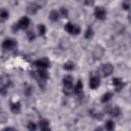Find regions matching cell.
Instances as JSON below:
<instances>
[{"instance_id": "cell-2", "label": "cell", "mask_w": 131, "mask_h": 131, "mask_svg": "<svg viewBox=\"0 0 131 131\" xmlns=\"http://www.w3.org/2000/svg\"><path fill=\"white\" fill-rule=\"evenodd\" d=\"M45 1H36L30 3L26 8V11L28 14H34L37 11L43 7L46 4Z\"/></svg>"}, {"instance_id": "cell-29", "label": "cell", "mask_w": 131, "mask_h": 131, "mask_svg": "<svg viewBox=\"0 0 131 131\" xmlns=\"http://www.w3.org/2000/svg\"><path fill=\"white\" fill-rule=\"evenodd\" d=\"M4 130H15V129H14L13 128H11L9 127H7V128L4 129Z\"/></svg>"}, {"instance_id": "cell-7", "label": "cell", "mask_w": 131, "mask_h": 131, "mask_svg": "<svg viewBox=\"0 0 131 131\" xmlns=\"http://www.w3.org/2000/svg\"><path fill=\"white\" fill-rule=\"evenodd\" d=\"M63 84L66 90H71L73 86V78L72 76L68 75L64 77L63 79Z\"/></svg>"}, {"instance_id": "cell-16", "label": "cell", "mask_w": 131, "mask_h": 131, "mask_svg": "<svg viewBox=\"0 0 131 131\" xmlns=\"http://www.w3.org/2000/svg\"><path fill=\"white\" fill-rule=\"evenodd\" d=\"M82 89H83V83L81 80L79 79L77 81V82L74 88V91L75 93H76L77 94H79L82 92Z\"/></svg>"}, {"instance_id": "cell-4", "label": "cell", "mask_w": 131, "mask_h": 131, "mask_svg": "<svg viewBox=\"0 0 131 131\" xmlns=\"http://www.w3.org/2000/svg\"><path fill=\"white\" fill-rule=\"evenodd\" d=\"M65 30L69 34L72 35H77L80 32V27L76 25H74L71 23H68L66 24L64 27Z\"/></svg>"}, {"instance_id": "cell-26", "label": "cell", "mask_w": 131, "mask_h": 131, "mask_svg": "<svg viewBox=\"0 0 131 131\" xmlns=\"http://www.w3.org/2000/svg\"><path fill=\"white\" fill-rule=\"evenodd\" d=\"M27 36H28V39L30 41H32L33 40L34 38H35V34H34V33L32 31H29L27 33Z\"/></svg>"}, {"instance_id": "cell-27", "label": "cell", "mask_w": 131, "mask_h": 131, "mask_svg": "<svg viewBox=\"0 0 131 131\" xmlns=\"http://www.w3.org/2000/svg\"><path fill=\"white\" fill-rule=\"evenodd\" d=\"M60 12L62 16H63L64 17H67L68 14V12L66 9H65L64 8H61Z\"/></svg>"}, {"instance_id": "cell-21", "label": "cell", "mask_w": 131, "mask_h": 131, "mask_svg": "<svg viewBox=\"0 0 131 131\" xmlns=\"http://www.w3.org/2000/svg\"><path fill=\"white\" fill-rule=\"evenodd\" d=\"M0 17H1V20L2 21L6 20V19H8L9 17V12L6 10L2 9L1 10Z\"/></svg>"}, {"instance_id": "cell-25", "label": "cell", "mask_w": 131, "mask_h": 131, "mask_svg": "<svg viewBox=\"0 0 131 131\" xmlns=\"http://www.w3.org/2000/svg\"><path fill=\"white\" fill-rule=\"evenodd\" d=\"M130 6V2L129 1H124L122 3V8L124 10H128L129 9Z\"/></svg>"}, {"instance_id": "cell-1", "label": "cell", "mask_w": 131, "mask_h": 131, "mask_svg": "<svg viewBox=\"0 0 131 131\" xmlns=\"http://www.w3.org/2000/svg\"><path fill=\"white\" fill-rule=\"evenodd\" d=\"M34 74L39 86L41 88L44 87L46 85L47 79L49 77L48 72L43 69H38Z\"/></svg>"}, {"instance_id": "cell-11", "label": "cell", "mask_w": 131, "mask_h": 131, "mask_svg": "<svg viewBox=\"0 0 131 131\" xmlns=\"http://www.w3.org/2000/svg\"><path fill=\"white\" fill-rule=\"evenodd\" d=\"M106 111L108 114H109L111 116L114 117H116L118 116L120 114V109L118 106L111 107L107 106L106 107Z\"/></svg>"}, {"instance_id": "cell-15", "label": "cell", "mask_w": 131, "mask_h": 131, "mask_svg": "<svg viewBox=\"0 0 131 131\" xmlns=\"http://www.w3.org/2000/svg\"><path fill=\"white\" fill-rule=\"evenodd\" d=\"M59 17V14L57 11L55 10H53L50 12L49 14V19L51 21H56L58 20Z\"/></svg>"}, {"instance_id": "cell-22", "label": "cell", "mask_w": 131, "mask_h": 131, "mask_svg": "<svg viewBox=\"0 0 131 131\" xmlns=\"http://www.w3.org/2000/svg\"><path fill=\"white\" fill-rule=\"evenodd\" d=\"M75 65L74 63L71 61H67L63 66V68L67 71H71L74 69Z\"/></svg>"}, {"instance_id": "cell-20", "label": "cell", "mask_w": 131, "mask_h": 131, "mask_svg": "<svg viewBox=\"0 0 131 131\" xmlns=\"http://www.w3.org/2000/svg\"><path fill=\"white\" fill-rule=\"evenodd\" d=\"M103 49L102 48H101L100 46L97 47V48L96 49L95 52H94V56L98 59L99 58H101V57L103 55Z\"/></svg>"}, {"instance_id": "cell-19", "label": "cell", "mask_w": 131, "mask_h": 131, "mask_svg": "<svg viewBox=\"0 0 131 131\" xmlns=\"http://www.w3.org/2000/svg\"><path fill=\"white\" fill-rule=\"evenodd\" d=\"M94 34V32L93 30H92L91 27H89L88 28V29H86L85 32L84 37L86 39H90L93 37Z\"/></svg>"}, {"instance_id": "cell-5", "label": "cell", "mask_w": 131, "mask_h": 131, "mask_svg": "<svg viewBox=\"0 0 131 131\" xmlns=\"http://www.w3.org/2000/svg\"><path fill=\"white\" fill-rule=\"evenodd\" d=\"M94 14L96 17L99 20H104L106 18V11L102 6H97L95 9Z\"/></svg>"}, {"instance_id": "cell-17", "label": "cell", "mask_w": 131, "mask_h": 131, "mask_svg": "<svg viewBox=\"0 0 131 131\" xmlns=\"http://www.w3.org/2000/svg\"><path fill=\"white\" fill-rule=\"evenodd\" d=\"M113 96V94L111 92L105 93L101 98V102L102 103H105L110 100Z\"/></svg>"}, {"instance_id": "cell-8", "label": "cell", "mask_w": 131, "mask_h": 131, "mask_svg": "<svg viewBox=\"0 0 131 131\" xmlns=\"http://www.w3.org/2000/svg\"><path fill=\"white\" fill-rule=\"evenodd\" d=\"M33 64L37 67L43 69L48 68L49 66L50 61L48 58L45 57L35 61L33 63Z\"/></svg>"}, {"instance_id": "cell-28", "label": "cell", "mask_w": 131, "mask_h": 131, "mask_svg": "<svg viewBox=\"0 0 131 131\" xmlns=\"http://www.w3.org/2000/svg\"><path fill=\"white\" fill-rule=\"evenodd\" d=\"M30 89H29V88H27L26 89V90H25V93H26V95H29V94H30Z\"/></svg>"}, {"instance_id": "cell-24", "label": "cell", "mask_w": 131, "mask_h": 131, "mask_svg": "<svg viewBox=\"0 0 131 131\" xmlns=\"http://www.w3.org/2000/svg\"><path fill=\"white\" fill-rule=\"evenodd\" d=\"M27 127L30 130H35L37 129L36 125L32 121H30L28 123Z\"/></svg>"}, {"instance_id": "cell-18", "label": "cell", "mask_w": 131, "mask_h": 131, "mask_svg": "<svg viewBox=\"0 0 131 131\" xmlns=\"http://www.w3.org/2000/svg\"><path fill=\"white\" fill-rule=\"evenodd\" d=\"M115 123L112 120L107 121L105 124V127L107 130H113L115 128Z\"/></svg>"}, {"instance_id": "cell-6", "label": "cell", "mask_w": 131, "mask_h": 131, "mask_svg": "<svg viewBox=\"0 0 131 131\" xmlns=\"http://www.w3.org/2000/svg\"><path fill=\"white\" fill-rule=\"evenodd\" d=\"M30 23V19L28 17L23 16L16 23V25L19 30L21 29L24 30L28 28Z\"/></svg>"}, {"instance_id": "cell-3", "label": "cell", "mask_w": 131, "mask_h": 131, "mask_svg": "<svg viewBox=\"0 0 131 131\" xmlns=\"http://www.w3.org/2000/svg\"><path fill=\"white\" fill-rule=\"evenodd\" d=\"M114 71V67L111 63H105L99 67L98 73L99 76L106 77L112 74Z\"/></svg>"}, {"instance_id": "cell-9", "label": "cell", "mask_w": 131, "mask_h": 131, "mask_svg": "<svg viewBox=\"0 0 131 131\" xmlns=\"http://www.w3.org/2000/svg\"><path fill=\"white\" fill-rule=\"evenodd\" d=\"M16 46V41L13 39L8 38L5 39L2 43V47L5 50H11Z\"/></svg>"}, {"instance_id": "cell-14", "label": "cell", "mask_w": 131, "mask_h": 131, "mask_svg": "<svg viewBox=\"0 0 131 131\" xmlns=\"http://www.w3.org/2000/svg\"><path fill=\"white\" fill-rule=\"evenodd\" d=\"M49 122L46 119H42L39 122V126L42 130H49Z\"/></svg>"}, {"instance_id": "cell-10", "label": "cell", "mask_w": 131, "mask_h": 131, "mask_svg": "<svg viewBox=\"0 0 131 131\" xmlns=\"http://www.w3.org/2000/svg\"><path fill=\"white\" fill-rule=\"evenodd\" d=\"M100 80L98 76H93L90 79L89 86L91 89H96L100 85Z\"/></svg>"}, {"instance_id": "cell-23", "label": "cell", "mask_w": 131, "mask_h": 131, "mask_svg": "<svg viewBox=\"0 0 131 131\" xmlns=\"http://www.w3.org/2000/svg\"><path fill=\"white\" fill-rule=\"evenodd\" d=\"M38 32L40 35L43 36L46 32V28L43 24H39L37 26Z\"/></svg>"}, {"instance_id": "cell-13", "label": "cell", "mask_w": 131, "mask_h": 131, "mask_svg": "<svg viewBox=\"0 0 131 131\" xmlns=\"http://www.w3.org/2000/svg\"><path fill=\"white\" fill-rule=\"evenodd\" d=\"M21 104L19 101L16 102L15 103H12L10 106V109L11 112L14 114H18L20 111Z\"/></svg>"}, {"instance_id": "cell-12", "label": "cell", "mask_w": 131, "mask_h": 131, "mask_svg": "<svg viewBox=\"0 0 131 131\" xmlns=\"http://www.w3.org/2000/svg\"><path fill=\"white\" fill-rule=\"evenodd\" d=\"M112 81L113 85L115 87V89L117 91L121 90L125 84L122 80L121 78L118 77H114Z\"/></svg>"}]
</instances>
